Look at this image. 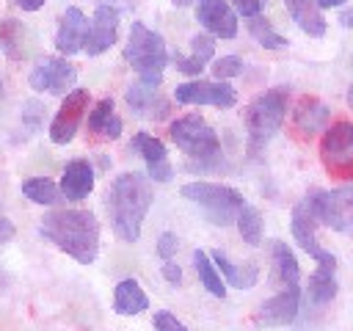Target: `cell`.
I'll return each mask as SVG.
<instances>
[{
  "mask_svg": "<svg viewBox=\"0 0 353 331\" xmlns=\"http://www.w3.org/2000/svg\"><path fill=\"white\" fill-rule=\"evenodd\" d=\"M317 3V8H336V6H342L345 0H314Z\"/></svg>",
  "mask_w": 353,
  "mask_h": 331,
  "instance_id": "41",
  "label": "cell"
},
{
  "mask_svg": "<svg viewBox=\"0 0 353 331\" xmlns=\"http://www.w3.org/2000/svg\"><path fill=\"white\" fill-rule=\"evenodd\" d=\"M182 196L188 201H193L196 207H201L207 221L215 226L237 223V215L245 207L243 193L229 185H221V182H188V185H182Z\"/></svg>",
  "mask_w": 353,
  "mask_h": 331,
  "instance_id": "6",
  "label": "cell"
},
{
  "mask_svg": "<svg viewBox=\"0 0 353 331\" xmlns=\"http://www.w3.org/2000/svg\"><path fill=\"white\" fill-rule=\"evenodd\" d=\"M124 58L135 69L141 83L160 86L163 69L168 63V50H165V41L157 30L146 28L143 22H132L130 39H127V47H124Z\"/></svg>",
  "mask_w": 353,
  "mask_h": 331,
  "instance_id": "3",
  "label": "cell"
},
{
  "mask_svg": "<svg viewBox=\"0 0 353 331\" xmlns=\"http://www.w3.org/2000/svg\"><path fill=\"white\" fill-rule=\"evenodd\" d=\"M130 146L143 157L146 163V171H149V179L154 182H168L174 177V168L168 163V154H165V146L160 138L149 135V132H135V138L130 141Z\"/></svg>",
  "mask_w": 353,
  "mask_h": 331,
  "instance_id": "17",
  "label": "cell"
},
{
  "mask_svg": "<svg viewBox=\"0 0 353 331\" xmlns=\"http://www.w3.org/2000/svg\"><path fill=\"white\" fill-rule=\"evenodd\" d=\"M212 74H215L218 80L237 77V74H243V61H240L237 55H223V58H218V61L212 63Z\"/></svg>",
  "mask_w": 353,
  "mask_h": 331,
  "instance_id": "33",
  "label": "cell"
},
{
  "mask_svg": "<svg viewBox=\"0 0 353 331\" xmlns=\"http://www.w3.org/2000/svg\"><path fill=\"white\" fill-rule=\"evenodd\" d=\"M0 50L11 61L25 58V28H22V22H17L11 17H6L0 22Z\"/></svg>",
  "mask_w": 353,
  "mask_h": 331,
  "instance_id": "28",
  "label": "cell"
},
{
  "mask_svg": "<svg viewBox=\"0 0 353 331\" xmlns=\"http://www.w3.org/2000/svg\"><path fill=\"white\" fill-rule=\"evenodd\" d=\"M212 52H215L212 36H210V33H196V36H190V55H188V58L176 55L174 61H176V69H179L182 74L196 77V74H201V69L212 61Z\"/></svg>",
  "mask_w": 353,
  "mask_h": 331,
  "instance_id": "24",
  "label": "cell"
},
{
  "mask_svg": "<svg viewBox=\"0 0 353 331\" xmlns=\"http://www.w3.org/2000/svg\"><path fill=\"white\" fill-rule=\"evenodd\" d=\"M339 22H342V28H353V8H345L339 14Z\"/></svg>",
  "mask_w": 353,
  "mask_h": 331,
  "instance_id": "40",
  "label": "cell"
},
{
  "mask_svg": "<svg viewBox=\"0 0 353 331\" xmlns=\"http://www.w3.org/2000/svg\"><path fill=\"white\" fill-rule=\"evenodd\" d=\"M163 279L168 281V284H179L182 281V268L174 262V259H168V262H163Z\"/></svg>",
  "mask_w": 353,
  "mask_h": 331,
  "instance_id": "37",
  "label": "cell"
},
{
  "mask_svg": "<svg viewBox=\"0 0 353 331\" xmlns=\"http://www.w3.org/2000/svg\"><path fill=\"white\" fill-rule=\"evenodd\" d=\"M317 226L320 221L314 218V212L309 210V204L301 199L295 207H292V215H290V229H292V237L295 243L323 268H334L336 270V257L331 251L323 248V243L317 240Z\"/></svg>",
  "mask_w": 353,
  "mask_h": 331,
  "instance_id": "10",
  "label": "cell"
},
{
  "mask_svg": "<svg viewBox=\"0 0 353 331\" xmlns=\"http://www.w3.org/2000/svg\"><path fill=\"white\" fill-rule=\"evenodd\" d=\"M0 94H3V80H0Z\"/></svg>",
  "mask_w": 353,
  "mask_h": 331,
  "instance_id": "44",
  "label": "cell"
},
{
  "mask_svg": "<svg viewBox=\"0 0 353 331\" xmlns=\"http://www.w3.org/2000/svg\"><path fill=\"white\" fill-rule=\"evenodd\" d=\"M127 105L135 110V116L146 119H165L168 113V99L157 91V86H146L141 80L127 88Z\"/></svg>",
  "mask_w": 353,
  "mask_h": 331,
  "instance_id": "18",
  "label": "cell"
},
{
  "mask_svg": "<svg viewBox=\"0 0 353 331\" xmlns=\"http://www.w3.org/2000/svg\"><path fill=\"white\" fill-rule=\"evenodd\" d=\"M14 232H17V229H14V223L0 212V243H8V240L14 237Z\"/></svg>",
  "mask_w": 353,
  "mask_h": 331,
  "instance_id": "38",
  "label": "cell"
},
{
  "mask_svg": "<svg viewBox=\"0 0 353 331\" xmlns=\"http://www.w3.org/2000/svg\"><path fill=\"white\" fill-rule=\"evenodd\" d=\"M22 11H39L41 6H44V0H14Z\"/></svg>",
  "mask_w": 353,
  "mask_h": 331,
  "instance_id": "39",
  "label": "cell"
},
{
  "mask_svg": "<svg viewBox=\"0 0 353 331\" xmlns=\"http://www.w3.org/2000/svg\"><path fill=\"white\" fill-rule=\"evenodd\" d=\"M30 88L33 91H47V94H69L74 91V80H77V69L61 58V55H44L36 61V66L30 69Z\"/></svg>",
  "mask_w": 353,
  "mask_h": 331,
  "instance_id": "9",
  "label": "cell"
},
{
  "mask_svg": "<svg viewBox=\"0 0 353 331\" xmlns=\"http://www.w3.org/2000/svg\"><path fill=\"white\" fill-rule=\"evenodd\" d=\"M88 110V88H74L63 97L52 124H50V141L63 146L74 138V132L80 130V121H83V113Z\"/></svg>",
  "mask_w": 353,
  "mask_h": 331,
  "instance_id": "12",
  "label": "cell"
},
{
  "mask_svg": "<svg viewBox=\"0 0 353 331\" xmlns=\"http://www.w3.org/2000/svg\"><path fill=\"white\" fill-rule=\"evenodd\" d=\"M196 19L201 22V28L210 36H218V39H234L237 36V17L226 0H199Z\"/></svg>",
  "mask_w": 353,
  "mask_h": 331,
  "instance_id": "14",
  "label": "cell"
},
{
  "mask_svg": "<svg viewBox=\"0 0 353 331\" xmlns=\"http://www.w3.org/2000/svg\"><path fill=\"white\" fill-rule=\"evenodd\" d=\"M116 39H119V11L113 6H97L91 28H88L85 52L88 55H102L116 44Z\"/></svg>",
  "mask_w": 353,
  "mask_h": 331,
  "instance_id": "15",
  "label": "cell"
},
{
  "mask_svg": "<svg viewBox=\"0 0 353 331\" xmlns=\"http://www.w3.org/2000/svg\"><path fill=\"white\" fill-rule=\"evenodd\" d=\"M336 295V276H334V268H317L312 276H309V298L312 303H328L331 298Z\"/></svg>",
  "mask_w": 353,
  "mask_h": 331,
  "instance_id": "30",
  "label": "cell"
},
{
  "mask_svg": "<svg viewBox=\"0 0 353 331\" xmlns=\"http://www.w3.org/2000/svg\"><path fill=\"white\" fill-rule=\"evenodd\" d=\"M149 306V298L146 292L141 290V284L135 279H121L116 284V292H113V309L124 317H132V314H141L143 309Z\"/></svg>",
  "mask_w": 353,
  "mask_h": 331,
  "instance_id": "26",
  "label": "cell"
},
{
  "mask_svg": "<svg viewBox=\"0 0 353 331\" xmlns=\"http://www.w3.org/2000/svg\"><path fill=\"white\" fill-rule=\"evenodd\" d=\"M154 190H152V179L138 174V171H127L119 174L105 196V207H108V218L110 226L116 232L119 240L124 243H135L141 237V226L143 218L152 207Z\"/></svg>",
  "mask_w": 353,
  "mask_h": 331,
  "instance_id": "1",
  "label": "cell"
},
{
  "mask_svg": "<svg viewBox=\"0 0 353 331\" xmlns=\"http://www.w3.org/2000/svg\"><path fill=\"white\" fill-rule=\"evenodd\" d=\"M248 33L256 39V44H262L265 50H284L287 47V39L281 33L273 30V25L259 14V17H251L248 19Z\"/></svg>",
  "mask_w": 353,
  "mask_h": 331,
  "instance_id": "32",
  "label": "cell"
},
{
  "mask_svg": "<svg viewBox=\"0 0 353 331\" xmlns=\"http://www.w3.org/2000/svg\"><path fill=\"white\" fill-rule=\"evenodd\" d=\"M22 193L33 204H58L61 196H63L61 188L52 179H47V177H30V179H25L22 182Z\"/></svg>",
  "mask_w": 353,
  "mask_h": 331,
  "instance_id": "29",
  "label": "cell"
},
{
  "mask_svg": "<svg viewBox=\"0 0 353 331\" xmlns=\"http://www.w3.org/2000/svg\"><path fill=\"white\" fill-rule=\"evenodd\" d=\"M121 130H124V124L113 110V99L110 97L99 99L94 105V110L88 113V132L99 141H116L121 135Z\"/></svg>",
  "mask_w": 353,
  "mask_h": 331,
  "instance_id": "21",
  "label": "cell"
},
{
  "mask_svg": "<svg viewBox=\"0 0 353 331\" xmlns=\"http://www.w3.org/2000/svg\"><path fill=\"white\" fill-rule=\"evenodd\" d=\"M298 309H301V287H284V290H279L273 298H268L256 309L254 323L256 325H265V328L290 325L298 317Z\"/></svg>",
  "mask_w": 353,
  "mask_h": 331,
  "instance_id": "13",
  "label": "cell"
},
{
  "mask_svg": "<svg viewBox=\"0 0 353 331\" xmlns=\"http://www.w3.org/2000/svg\"><path fill=\"white\" fill-rule=\"evenodd\" d=\"M265 3H268V0H232V6H234L243 17H248V19H251V17H259L262 8H265Z\"/></svg>",
  "mask_w": 353,
  "mask_h": 331,
  "instance_id": "36",
  "label": "cell"
},
{
  "mask_svg": "<svg viewBox=\"0 0 353 331\" xmlns=\"http://www.w3.org/2000/svg\"><path fill=\"white\" fill-rule=\"evenodd\" d=\"M320 160L334 179H353V121H334L323 132Z\"/></svg>",
  "mask_w": 353,
  "mask_h": 331,
  "instance_id": "8",
  "label": "cell"
},
{
  "mask_svg": "<svg viewBox=\"0 0 353 331\" xmlns=\"http://www.w3.org/2000/svg\"><path fill=\"white\" fill-rule=\"evenodd\" d=\"M193 268H196L199 281L204 284L207 292H212L215 298H223V295H226V281H223V276H221V270L215 268V262H212L210 254H204V251L196 248V251H193Z\"/></svg>",
  "mask_w": 353,
  "mask_h": 331,
  "instance_id": "27",
  "label": "cell"
},
{
  "mask_svg": "<svg viewBox=\"0 0 353 331\" xmlns=\"http://www.w3.org/2000/svg\"><path fill=\"white\" fill-rule=\"evenodd\" d=\"M210 257H212V262H215V268L221 270V276H223L226 284H232V287H237V290H251V287L256 284V279H259V268H256L254 262H243V265H237V262H232L223 251H212Z\"/></svg>",
  "mask_w": 353,
  "mask_h": 331,
  "instance_id": "22",
  "label": "cell"
},
{
  "mask_svg": "<svg viewBox=\"0 0 353 331\" xmlns=\"http://www.w3.org/2000/svg\"><path fill=\"white\" fill-rule=\"evenodd\" d=\"M270 259H273V276H276V281L284 284V287H298V281H301V265H298L295 254L290 251V245L281 243V240H273L270 243Z\"/></svg>",
  "mask_w": 353,
  "mask_h": 331,
  "instance_id": "25",
  "label": "cell"
},
{
  "mask_svg": "<svg viewBox=\"0 0 353 331\" xmlns=\"http://www.w3.org/2000/svg\"><path fill=\"white\" fill-rule=\"evenodd\" d=\"M88 19L80 8H66L61 22H58V30H55V47L61 55H74L80 50H85V41H88Z\"/></svg>",
  "mask_w": 353,
  "mask_h": 331,
  "instance_id": "16",
  "label": "cell"
},
{
  "mask_svg": "<svg viewBox=\"0 0 353 331\" xmlns=\"http://www.w3.org/2000/svg\"><path fill=\"white\" fill-rule=\"evenodd\" d=\"M325 119H328V105L320 102L317 97H301L298 105H295V110H292V124H295V130L303 138L320 132L323 124H325Z\"/></svg>",
  "mask_w": 353,
  "mask_h": 331,
  "instance_id": "20",
  "label": "cell"
},
{
  "mask_svg": "<svg viewBox=\"0 0 353 331\" xmlns=\"http://www.w3.org/2000/svg\"><path fill=\"white\" fill-rule=\"evenodd\" d=\"M303 201L309 204V210L323 226L353 237V185H342L334 190L312 188L303 196Z\"/></svg>",
  "mask_w": 353,
  "mask_h": 331,
  "instance_id": "7",
  "label": "cell"
},
{
  "mask_svg": "<svg viewBox=\"0 0 353 331\" xmlns=\"http://www.w3.org/2000/svg\"><path fill=\"white\" fill-rule=\"evenodd\" d=\"M94 190V168L88 160H72L66 163L61 174V193L66 201H80Z\"/></svg>",
  "mask_w": 353,
  "mask_h": 331,
  "instance_id": "19",
  "label": "cell"
},
{
  "mask_svg": "<svg viewBox=\"0 0 353 331\" xmlns=\"http://www.w3.org/2000/svg\"><path fill=\"white\" fill-rule=\"evenodd\" d=\"M168 135L188 154L193 168H212L221 160L218 132L199 113H188V116L174 119L171 127H168Z\"/></svg>",
  "mask_w": 353,
  "mask_h": 331,
  "instance_id": "4",
  "label": "cell"
},
{
  "mask_svg": "<svg viewBox=\"0 0 353 331\" xmlns=\"http://www.w3.org/2000/svg\"><path fill=\"white\" fill-rule=\"evenodd\" d=\"M176 248H179V240H176L174 232H163V234L157 237V254L163 257V262H168V259L176 254Z\"/></svg>",
  "mask_w": 353,
  "mask_h": 331,
  "instance_id": "34",
  "label": "cell"
},
{
  "mask_svg": "<svg viewBox=\"0 0 353 331\" xmlns=\"http://www.w3.org/2000/svg\"><path fill=\"white\" fill-rule=\"evenodd\" d=\"M154 328H157V331H188L185 323L176 320V314H171V312H165V309L154 314Z\"/></svg>",
  "mask_w": 353,
  "mask_h": 331,
  "instance_id": "35",
  "label": "cell"
},
{
  "mask_svg": "<svg viewBox=\"0 0 353 331\" xmlns=\"http://www.w3.org/2000/svg\"><path fill=\"white\" fill-rule=\"evenodd\" d=\"M171 3H174V6H179V8H182V6H190V3H196V0H171Z\"/></svg>",
  "mask_w": 353,
  "mask_h": 331,
  "instance_id": "42",
  "label": "cell"
},
{
  "mask_svg": "<svg viewBox=\"0 0 353 331\" xmlns=\"http://www.w3.org/2000/svg\"><path fill=\"white\" fill-rule=\"evenodd\" d=\"M347 105H350V110H353V86H350V91H347Z\"/></svg>",
  "mask_w": 353,
  "mask_h": 331,
  "instance_id": "43",
  "label": "cell"
},
{
  "mask_svg": "<svg viewBox=\"0 0 353 331\" xmlns=\"http://www.w3.org/2000/svg\"><path fill=\"white\" fill-rule=\"evenodd\" d=\"M237 232L240 237L248 243V245H259L262 243V232H265V221H262V212L256 207H243L240 215H237Z\"/></svg>",
  "mask_w": 353,
  "mask_h": 331,
  "instance_id": "31",
  "label": "cell"
},
{
  "mask_svg": "<svg viewBox=\"0 0 353 331\" xmlns=\"http://www.w3.org/2000/svg\"><path fill=\"white\" fill-rule=\"evenodd\" d=\"M287 88L276 86L268 88L265 94H259L248 110H245V130H248V154H259L268 141L279 132L284 116H287Z\"/></svg>",
  "mask_w": 353,
  "mask_h": 331,
  "instance_id": "5",
  "label": "cell"
},
{
  "mask_svg": "<svg viewBox=\"0 0 353 331\" xmlns=\"http://www.w3.org/2000/svg\"><path fill=\"white\" fill-rule=\"evenodd\" d=\"M174 99L179 105H215L232 108L237 102V91L223 80H190L174 88Z\"/></svg>",
  "mask_w": 353,
  "mask_h": 331,
  "instance_id": "11",
  "label": "cell"
},
{
  "mask_svg": "<svg viewBox=\"0 0 353 331\" xmlns=\"http://www.w3.org/2000/svg\"><path fill=\"white\" fill-rule=\"evenodd\" d=\"M39 232L80 265H91L99 254V221L88 210H52L41 218Z\"/></svg>",
  "mask_w": 353,
  "mask_h": 331,
  "instance_id": "2",
  "label": "cell"
},
{
  "mask_svg": "<svg viewBox=\"0 0 353 331\" xmlns=\"http://www.w3.org/2000/svg\"><path fill=\"white\" fill-rule=\"evenodd\" d=\"M284 8L290 11L292 22L306 33V36H325V19H323V11L317 8L314 0H284Z\"/></svg>",
  "mask_w": 353,
  "mask_h": 331,
  "instance_id": "23",
  "label": "cell"
}]
</instances>
